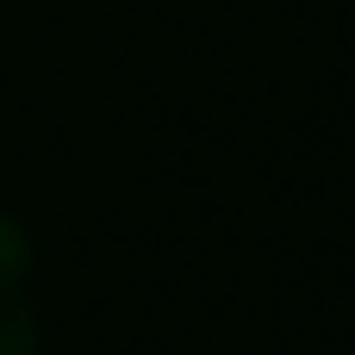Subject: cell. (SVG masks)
Masks as SVG:
<instances>
[{"label":"cell","instance_id":"obj_1","mask_svg":"<svg viewBox=\"0 0 355 355\" xmlns=\"http://www.w3.org/2000/svg\"><path fill=\"white\" fill-rule=\"evenodd\" d=\"M0 355H37V318L25 300V275H0Z\"/></svg>","mask_w":355,"mask_h":355}]
</instances>
